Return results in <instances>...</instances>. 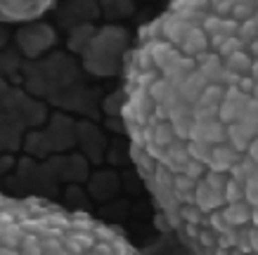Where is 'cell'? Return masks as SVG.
I'll use <instances>...</instances> for the list:
<instances>
[{
	"label": "cell",
	"instance_id": "6",
	"mask_svg": "<svg viewBox=\"0 0 258 255\" xmlns=\"http://www.w3.org/2000/svg\"><path fill=\"white\" fill-rule=\"evenodd\" d=\"M118 185H121V180H118L116 173L102 170V173H97L90 180V194H93V199H97V201H111L118 192Z\"/></svg>",
	"mask_w": 258,
	"mask_h": 255
},
{
	"label": "cell",
	"instance_id": "2",
	"mask_svg": "<svg viewBox=\"0 0 258 255\" xmlns=\"http://www.w3.org/2000/svg\"><path fill=\"white\" fill-rule=\"evenodd\" d=\"M0 255H140L125 236L86 210L50 206L38 196L3 199Z\"/></svg>",
	"mask_w": 258,
	"mask_h": 255
},
{
	"label": "cell",
	"instance_id": "7",
	"mask_svg": "<svg viewBox=\"0 0 258 255\" xmlns=\"http://www.w3.org/2000/svg\"><path fill=\"white\" fill-rule=\"evenodd\" d=\"M76 130L83 132V135H88L86 137H81V144H83V149H86V156H90L95 163L102 161V156H104V147H107V139L102 137L100 132H97V128H95L93 123H86V121H81V123H76Z\"/></svg>",
	"mask_w": 258,
	"mask_h": 255
},
{
	"label": "cell",
	"instance_id": "9",
	"mask_svg": "<svg viewBox=\"0 0 258 255\" xmlns=\"http://www.w3.org/2000/svg\"><path fill=\"white\" fill-rule=\"evenodd\" d=\"M102 109H104V114L111 118H121L123 116V109H125V90H116V93H111L107 100L102 102Z\"/></svg>",
	"mask_w": 258,
	"mask_h": 255
},
{
	"label": "cell",
	"instance_id": "4",
	"mask_svg": "<svg viewBox=\"0 0 258 255\" xmlns=\"http://www.w3.org/2000/svg\"><path fill=\"white\" fill-rule=\"evenodd\" d=\"M15 40L24 57L36 59L38 54H43L45 50L55 45V31L47 24H26V26H22L17 31Z\"/></svg>",
	"mask_w": 258,
	"mask_h": 255
},
{
	"label": "cell",
	"instance_id": "1",
	"mask_svg": "<svg viewBox=\"0 0 258 255\" xmlns=\"http://www.w3.org/2000/svg\"><path fill=\"white\" fill-rule=\"evenodd\" d=\"M131 154L189 255H258V3H173L125 57Z\"/></svg>",
	"mask_w": 258,
	"mask_h": 255
},
{
	"label": "cell",
	"instance_id": "8",
	"mask_svg": "<svg viewBox=\"0 0 258 255\" xmlns=\"http://www.w3.org/2000/svg\"><path fill=\"white\" fill-rule=\"evenodd\" d=\"M95 36H97V29H95L93 24L76 26V29L69 33V50H71V52L86 54V50L90 47V43H93Z\"/></svg>",
	"mask_w": 258,
	"mask_h": 255
},
{
	"label": "cell",
	"instance_id": "5",
	"mask_svg": "<svg viewBox=\"0 0 258 255\" xmlns=\"http://www.w3.org/2000/svg\"><path fill=\"white\" fill-rule=\"evenodd\" d=\"M55 3H3V19L10 22H29L45 15Z\"/></svg>",
	"mask_w": 258,
	"mask_h": 255
},
{
	"label": "cell",
	"instance_id": "3",
	"mask_svg": "<svg viewBox=\"0 0 258 255\" xmlns=\"http://www.w3.org/2000/svg\"><path fill=\"white\" fill-rule=\"evenodd\" d=\"M131 52V36L121 26L97 29L90 47L83 54V69L97 78L118 76L125 69V57Z\"/></svg>",
	"mask_w": 258,
	"mask_h": 255
}]
</instances>
